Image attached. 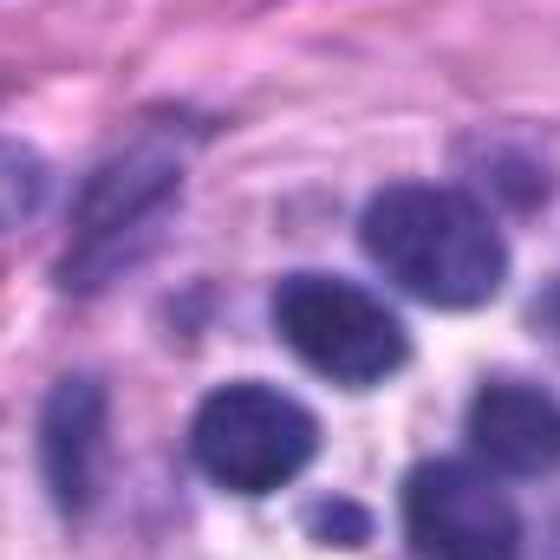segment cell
Returning a JSON list of instances; mask_svg holds the SVG:
<instances>
[{
  "label": "cell",
  "instance_id": "6da1fadb",
  "mask_svg": "<svg viewBox=\"0 0 560 560\" xmlns=\"http://www.w3.org/2000/svg\"><path fill=\"white\" fill-rule=\"evenodd\" d=\"M365 255L430 306H482L502 293L509 248L495 222L436 183H398L365 209Z\"/></svg>",
  "mask_w": 560,
  "mask_h": 560
},
{
  "label": "cell",
  "instance_id": "7a4b0ae2",
  "mask_svg": "<svg viewBox=\"0 0 560 560\" xmlns=\"http://www.w3.org/2000/svg\"><path fill=\"white\" fill-rule=\"evenodd\" d=\"M275 326L280 339L332 385H378L405 365L411 339L385 300L332 275H287L275 287Z\"/></svg>",
  "mask_w": 560,
  "mask_h": 560
},
{
  "label": "cell",
  "instance_id": "3957f363",
  "mask_svg": "<svg viewBox=\"0 0 560 560\" xmlns=\"http://www.w3.org/2000/svg\"><path fill=\"white\" fill-rule=\"evenodd\" d=\"M189 450H196L202 476L222 482L229 495H268L313 463L319 423L275 385H229L196 411Z\"/></svg>",
  "mask_w": 560,
  "mask_h": 560
},
{
  "label": "cell",
  "instance_id": "277c9868",
  "mask_svg": "<svg viewBox=\"0 0 560 560\" xmlns=\"http://www.w3.org/2000/svg\"><path fill=\"white\" fill-rule=\"evenodd\" d=\"M405 535L418 560H522V515L476 463H423L405 482Z\"/></svg>",
  "mask_w": 560,
  "mask_h": 560
},
{
  "label": "cell",
  "instance_id": "5b68a950",
  "mask_svg": "<svg viewBox=\"0 0 560 560\" xmlns=\"http://www.w3.org/2000/svg\"><path fill=\"white\" fill-rule=\"evenodd\" d=\"M469 443L502 476H548L560 469V405L541 385H482L469 405Z\"/></svg>",
  "mask_w": 560,
  "mask_h": 560
},
{
  "label": "cell",
  "instance_id": "8992f818",
  "mask_svg": "<svg viewBox=\"0 0 560 560\" xmlns=\"http://www.w3.org/2000/svg\"><path fill=\"white\" fill-rule=\"evenodd\" d=\"M98 456H105V392L92 378H66L46 405V476H52L59 509L92 502Z\"/></svg>",
  "mask_w": 560,
  "mask_h": 560
},
{
  "label": "cell",
  "instance_id": "52a82bcc",
  "mask_svg": "<svg viewBox=\"0 0 560 560\" xmlns=\"http://www.w3.org/2000/svg\"><path fill=\"white\" fill-rule=\"evenodd\" d=\"M170 189H176V163L156 156V150H131L125 163L98 170V183H92V196H85V229H79V275H85L98 255H112L118 235L138 229Z\"/></svg>",
  "mask_w": 560,
  "mask_h": 560
}]
</instances>
